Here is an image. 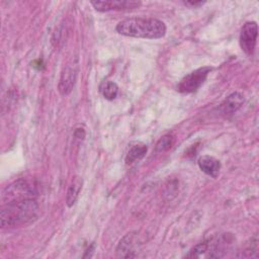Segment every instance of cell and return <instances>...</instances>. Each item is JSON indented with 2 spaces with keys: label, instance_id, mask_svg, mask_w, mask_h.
Instances as JSON below:
<instances>
[{
  "label": "cell",
  "instance_id": "obj_5",
  "mask_svg": "<svg viewBox=\"0 0 259 259\" xmlns=\"http://www.w3.org/2000/svg\"><path fill=\"white\" fill-rule=\"evenodd\" d=\"M210 71L211 68L209 67H202L192 71L181 79L177 85V90L181 93H191L196 91L205 81Z\"/></svg>",
  "mask_w": 259,
  "mask_h": 259
},
{
  "label": "cell",
  "instance_id": "obj_4",
  "mask_svg": "<svg viewBox=\"0 0 259 259\" xmlns=\"http://www.w3.org/2000/svg\"><path fill=\"white\" fill-rule=\"evenodd\" d=\"M78 72L79 65L77 59H72L66 63L61 72L58 84V90L62 95H68L72 92L77 81Z\"/></svg>",
  "mask_w": 259,
  "mask_h": 259
},
{
  "label": "cell",
  "instance_id": "obj_11",
  "mask_svg": "<svg viewBox=\"0 0 259 259\" xmlns=\"http://www.w3.org/2000/svg\"><path fill=\"white\" fill-rule=\"evenodd\" d=\"M82 187H83V179L82 177L80 176H74L71 180V183L68 187V191H67V195H66V203L69 207L73 206L78 197H79V194L82 190Z\"/></svg>",
  "mask_w": 259,
  "mask_h": 259
},
{
  "label": "cell",
  "instance_id": "obj_1",
  "mask_svg": "<svg viewBox=\"0 0 259 259\" xmlns=\"http://www.w3.org/2000/svg\"><path fill=\"white\" fill-rule=\"evenodd\" d=\"M115 30L117 33L139 38L157 39L166 34V25L163 21L153 17H130L119 21Z\"/></svg>",
  "mask_w": 259,
  "mask_h": 259
},
{
  "label": "cell",
  "instance_id": "obj_3",
  "mask_svg": "<svg viewBox=\"0 0 259 259\" xmlns=\"http://www.w3.org/2000/svg\"><path fill=\"white\" fill-rule=\"evenodd\" d=\"M36 194L35 186L25 179H18L7 185L1 193L2 204L21 200L25 198H34Z\"/></svg>",
  "mask_w": 259,
  "mask_h": 259
},
{
  "label": "cell",
  "instance_id": "obj_7",
  "mask_svg": "<svg viewBox=\"0 0 259 259\" xmlns=\"http://www.w3.org/2000/svg\"><path fill=\"white\" fill-rule=\"evenodd\" d=\"M91 5L95 10L100 12L112 10H128L138 8L141 5L140 1L128 0H110V1H91Z\"/></svg>",
  "mask_w": 259,
  "mask_h": 259
},
{
  "label": "cell",
  "instance_id": "obj_8",
  "mask_svg": "<svg viewBox=\"0 0 259 259\" xmlns=\"http://www.w3.org/2000/svg\"><path fill=\"white\" fill-rule=\"evenodd\" d=\"M137 233L131 232L124 235L118 242L115 254L118 258H134L136 256Z\"/></svg>",
  "mask_w": 259,
  "mask_h": 259
},
{
  "label": "cell",
  "instance_id": "obj_13",
  "mask_svg": "<svg viewBox=\"0 0 259 259\" xmlns=\"http://www.w3.org/2000/svg\"><path fill=\"white\" fill-rule=\"evenodd\" d=\"M99 90L100 93L102 94V96L107 99V100H113L116 98L117 93H118V86L115 82L113 81H109V80H105L102 81L100 86H99Z\"/></svg>",
  "mask_w": 259,
  "mask_h": 259
},
{
  "label": "cell",
  "instance_id": "obj_14",
  "mask_svg": "<svg viewBox=\"0 0 259 259\" xmlns=\"http://www.w3.org/2000/svg\"><path fill=\"white\" fill-rule=\"evenodd\" d=\"M173 137L168 134V135H164L162 138H160V140L157 142L156 144V150L157 152H165L168 151L172 145H173Z\"/></svg>",
  "mask_w": 259,
  "mask_h": 259
},
{
  "label": "cell",
  "instance_id": "obj_17",
  "mask_svg": "<svg viewBox=\"0 0 259 259\" xmlns=\"http://www.w3.org/2000/svg\"><path fill=\"white\" fill-rule=\"evenodd\" d=\"M94 250H95V245L92 244L91 246H89V248L86 250L85 254H84V258H91L93 256V253H94Z\"/></svg>",
  "mask_w": 259,
  "mask_h": 259
},
{
  "label": "cell",
  "instance_id": "obj_16",
  "mask_svg": "<svg viewBox=\"0 0 259 259\" xmlns=\"http://www.w3.org/2000/svg\"><path fill=\"white\" fill-rule=\"evenodd\" d=\"M183 3H184V5L189 6L190 8H196L200 5H202L204 2H202V1H185Z\"/></svg>",
  "mask_w": 259,
  "mask_h": 259
},
{
  "label": "cell",
  "instance_id": "obj_15",
  "mask_svg": "<svg viewBox=\"0 0 259 259\" xmlns=\"http://www.w3.org/2000/svg\"><path fill=\"white\" fill-rule=\"evenodd\" d=\"M85 135H86L85 130H84L83 127H81V126L76 127L75 131H74V137H75L76 139H78V140H84Z\"/></svg>",
  "mask_w": 259,
  "mask_h": 259
},
{
  "label": "cell",
  "instance_id": "obj_6",
  "mask_svg": "<svg viewBox=\"0 0 259 259\" xmlns=\"http://www.w3.org/2000/svg\"><path fill=\"white\" fill-rule=\"evenodd\" d=\"M258 35V25L255 21H249L244 24L240 32V46L243 52L252 56L255 51Z\"/></svg>",
  "mask_w": 259,
  "mask_h": 259
},
{
  "label": "cell",
  "instance_id": "obj_12",
  "mask_svg": "<svg viewBox=\"0 0 259 259\" xmlns=\"http://www.w3.org/2000/svg\"><path fill=\"white\" fill-rule=\"evenodd\" d=\"M147 151H148V148L143 143H138L133 145L125 156V163L127 165H132L133 163L141 160L142 158H144Z\"/></svg>",
  "mask_w": 259,
  "mask_h": 259
},
{
  "label": "cell",
  "instance_id": "obj_9",
  "mask_svg": "<svg viewBox=\"0 0 259 259\" xmlns=\"http://www.w3.org/2000/svg\"><path fill=\"white\" fill-rule=\"evenodd\" d=\"M244 103V95L241 92L231 93L220 106V110L223 115L230 116L235 113Z\"/></svg>",
  "mask_w": 259,
  "mask_h": 259
},
{
  "label": "cell",
  "instance_id": "obj_2",
  "mask_svg": "<svg viewBox=\"0 0 259 259\" xmlns=\"http://www.w3.org/2000/svg\"><path fill=\"white\" fill-rule=\"evenodd\" d=\"M38 204L34 198H25L2 204L0 222L2 228L27 225L36 220Z\"/></svg>",
  "mask_w": 259,
  "mask_h": 259
},
{
  "label": "cell",
  "instance_id": "obj_10",
  "mask_svg": "<svg viewBox=\"0 0 259 259\" xmlns=\"http://www.w3.org/2000/svg\"><path fill=\"white\" fill-rule=\"evenodd\" d=\"M197 164L199 169L206 175L212 178H217L219 176L222 166L220 160L217 158L209 155H203L198 158Z\"/></svg>",
  "mask_w": 259,
  "mask_h": 259
}]
</instances>
